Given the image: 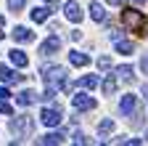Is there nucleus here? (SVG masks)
<instances>
[{"mask_svg": "<svg viewBox=\"0 0 148 146\" xmlns=\"http://www.w3.org/2000/svg\"><path fill=\"white\" fill-rule=\"evenodd\" d=\"M98 66H101V69H108V66H111V59H108V56H101V59H98Z\"/></svg>", "mask_w": 148, "mask_h": 146, "instance_id": "nucleus-24", "label": "nucleus"}, {"mask_svg": "<svg viewBox=\"0 0 148 146\" xmlns=\"http://www.w3.org/2000/svg\"><path fill=\"white\" fill-rule=\"evenodd\" d=\"M98 82H101V80H98L95 75H85V77L79 80V88H85V90H92V88H95Z\"/></svg>", "mask_w": 148, "mask_h": 146, "instance_id": "nucleus-17", "label": "nucleus"}, {"mask_svg": "<svg viewBox=\"0 0 148 146\" xmlns=\"http://www.w3.org/2000/svg\"><path fill=\"white\" fill-rule=\"evenodd\" d=\"M64 16H66L69 21L79 24L85 13H82V8H79V3H77V0H69V3H64Z\"/></svg>", "mask_w": 148, "mask_h": 146, "instance_id": "nucleus-5", "label": "nucleus"}, {"mask_svg": "<svg viewBox=\"0 0 148 146\" xmlns=\"http://www.w3.org/2000/svg\"><path fill=\"white\" fill-rule=\"evenodd\" d=\"M145 141H148V130H145Z\"/></svg>", "mask_w": 148, "mask_h": 146, "instance_id": "nucleus-32", "label": "nucleus"}, {"mask_svg": "<svg viewBox=\"0 0 148 146\" xmlns=\"http://www.w3.org/2000/svg\"><path fill=\"white\" fill-rule=\"evenodd\" d=\"M8 127H11V133H13L16 138H24V136L32 133V120H29V117H13Z\"/></svg>", "mask_w": 148, "mask_h": 146, "instance_id": "nucleus-3", "label": "nucleus"}, {"mask_svg": "<svg viewBox=\"0 0 148 146\" xmlns=\"http://www.w3.org/2000/svg\"><path fill=\"white\" fill-rule=\"evenodd\" d=\"M24 6H27V0H8V8L11 11H21Z\"/></svg>", "mask_w": 148, "mask_h": 146, "instance_id": "nucleus-22", "label": "nucleus"}, {"mask_svg": "<svg viewBox=\"0 0 148 146\" xmlns=\"http://www.w3.org/2000/svg\"><path fill=\"white\" fill-rule=\"evenodd\" d=\"M61 141H64V133H61V130L48 133V136H42V138H40V143H42V146H56V143H61Z\"/></svg>", "mask_w": 148, "mask_h": 146, "instance_id": "nucleus-14", "label": "nucleus"}, {"mask_svg": "<svg viewBox=\"0 0 148 146\" xmlns=\"http://www.w3.org/2000/svg\"><path fill=\"white\" fill-rule=\"evenodd\" d=\"M0 80L3 82H21V75H16V72L8 69V66H0Z\"/></svg>", "mask_w": 148, "mask_h": 146, "instance_id": "nucleus-13", "label": "nucleus"}, {"mask_svg": "<svg viewBox=\"0 0 148 146\" xmlns=\"http://www.w3.org/2000/svg\"><path fill=\"white\" fill-rule=\"evenodd\" d=\"M42 80L48 85H61V90H69V80H66L64 66H42Z\"/></svg>", "mask_w": 148, "mask_h": 146, "instance_id": "nucleus-1", "label": "nucleus"}, {"mask_svg": "<svg viewBox=\"0 0 148 146\" xmlns=\"http://www.w3.org/2000/svg\"><path fill=\"white\" fill-rule=\"evenodd\" d=\"M61 109H42V114H40V122L45 127H56V125H61Z\"/></svg>", "mask_w": 148, "mask_h": 146, "instance_id": "nucleus-6", "label": "nucleus"}, {"mask_svg": "<svg viewBox=\"0 0 148 146\" xmlns=\"http://www.w3.org/2000/svg\"><path fill=\"white\" fill-rule=\"evenodd\" d=\"M3 24H5V21H3V16H0V29H3Z\"/></svg>", "mask_w": 148, "mask_h": 146, "instance_id": "nucleus-30", "label": "nucleus"}, {"mask_svg": "<svg viewBox=\"0 0 148 146\" xmlns=\"http://www.w3.org/2000/svg\"><path fill=\"white\" fill-rule=\"evenodd\" d=\"M122 24H124L127 29H132V32H140L143 24H145V16H143L140 11L127 8V11H122Z\"/></svg>", "mask_w": 148, "mask_h": 146, "instance_id": "nucleus-2", "label": "nucleus"}, {"mask_svg": "<svg viewBox=\"0 0 148 146\" xmlns=\"http://www.w3.org/2000/svg\"><path fill=\"white\" fill-rule=\"evenodd\" d=\"M116 53H122V56L132 53V43H130V40H116Z\"/></svg>", "mask_w": 148, "mask_h": 146, "instance_id": "nucleus-20", "label": "nucleus"}, {"mask_svg": "<svg viewBox=\"0 0 148 146\" xmlns=\"http://www.w3.org/2000/svg\"><path fill=\"white\" fill-rule=\"evenodd\" d=\"M0 114H13V109H11V104L5 98H0Z\"/></svg>", "mask_w": 148, "mask_h": 146, "instance_id": "nucleus-23", "label": "nucleus"}, {"mask_svg": "<svg viewBox=\"0 0 148 146\" xmlns=\"http://www.w3.org/2000/svg\"><path fill=\"white\" fill-rule=\"evenodd\" d=\"M8 96H11V93H8V88H5V85H0V98H8Z\"/></svg>", "mask_w": 148, "mask_h": 146, "instance_id": "nucleus-27", "label": "nucleus"}, {"mask_svg": "<svg viewBox=\"0 0 148 146\" xmlns=\"http://www.w3.org/2000/svg\"><path fill=\"white\" fill-rule=\"evenodd\" d=\"M71 106L77 109V112H90V109H95V98L87 96V93H77L71 98Z\"/></svg>", "mask_w": 148, "mask_h": 146, "instance_id": "nucleus-4", "label": "nucleus"}, {"mask_svg": "<svg viewBox=\"0 0 148 146\" xmlns=\"http://www.w3.org/2000/svg\"><path fill=\"white\" fill-rule=\"evenodd\" d=\"M69 61H71L74 66H87V64H90V56H87V53H79V51H71V53H69Z\"/></svg>", "mask_w": 148, "mask_h": 146, "instance_id": "nucleus-12", "label": "nucleus"}, {"mask_svg": "<svg viewBox=\"0 0 148 146\" xmlns=\"http://www.w3.org/2000/svg\"><path fill=\"white\" fill-rule=\"evenodd\" d=\"M101 88H103V93H106V96H111V93L116 90V77H111V75H108V77L103 80V85H101Z\"/></svg>", "mask_w": 148, "mask_h": 146, "instance_id": "nucleus-19", "label": "nucleus"}, {"mask_svg": "<svg viewBox=\"0 0 148 146\" xmlns=\"http://www.w3.org/2000/svg\"><path fill=\"white\" fill-rule=\"evenodd\" d=\"M90 16L95 21H106V11H103V6L101 3H90Z\"/></svg>", "mask_w": 148, "mask_h": 146, "instance_id": "nucleus-16", "label": "nucleus"}, {"mask_svg": "<svg viewBox=\"0 0 148 146\" xmlns=\"http://www.w3.org/2000/svg\"><path fill=\"white\" fill-rule=\"evenodd\" d=\"M140 69H143V75H148V53L140 59Z\"/></svg>", "mask_w": 148, "mask_h": 146, "instance_id": "nucleus-26", "label": "nucleus"}, {"mask_svg": "<svg viewBox=\"0 0 148 146\" xmlns=\"http://www.w3.org/2000/svg\"><path fill=\"white\" fill-rule=\"evenodd\" d=\"M11 35H13V40H16V43H32V40H34V32L27 29V27H16Z\"/></svg>", "mask_w": 148, "mask_h": 146, "instance_id": "nucleus-9", "label": "nucleus"}, {"mask_svg": "<svg viewBox=\"0 0 148 146\" xmlns=\"http://www.w3.org/2000/svg\"><path fill=\"white\" fill-rule=\"evenodd\" d=\"M132 3H138V6H140V3H145V0H132Z\"/></svg>", "mask_w": 148, "mask_h": 146, "instance_id": "nucleus-31", "label": "nucleus"}, {"mask_svg": "<svg viewBox=\"0 0 148 146\" xmlns=\"http://www.w3.org/2000/svg\"><path fill=\"white\" fill-rule=\"evenodd\" d=\"M108 6H124V0H106Z\"/></svg>", "mask_w": 148, "mask_h": 146, "instance_id": "nucleus-28", "label": "nucleus"}, {"mask_svg": "<svg viewBox=\"0 0 148 146\" xmlns=\"http://www.w3.org/2000/svg\"><path fill=\"white\" fill-rule=\"evenodd\" d=\"M71 141H74V143H77V146H79V143H87V138H85L82 133H74V138H71Z\"/></svg>", "mask_w": 148, "mask_h": 146, "instance_id": "nucleus-25", "label": "nucleus"}, {"mask_svg": "<svg viewBox=\"0 0 148 146\" xmlns=\"http://www.w3.org/2000/svg\"><path fill=\"white\" fill-rule=\"evenodd\" d=\"M119 109H122V114H132L135 109H138V96H132V93L122 96V104H119Z\"/></svg>", "mask_w": 148, "mask_h": 146, "instance_id": "nucleus-8", "label": "nucleus"}, {"mask_svg": "<svg viewBox=\"0 0 148 146\" xmlns=\"http://www.w3.org/2000/svg\"><path fill=\"white\" fill-rule=\"evenodd\" d=\"M37 101V96H34V90H21V93L16 96V104L18 106H32Z\"/></svg>", "mask_w": 148, "mask_h": 146, "instance_id": "nucleus-11", "label": "nucleus"}, {"mask_svg": "<svg viewBox=\"0 0 148 146\" xmlns=\"http://www.w3.org/2000/svg\"><path fill=\"white\" fill-rule=\"evenodd\" d=\"M32 21H37V24H42L45 19H48V16H50V8L48 6H37V8H32Z\"/></svg>", "mask_w": 148, "mask_h": 146, "instance_id": "nucleus-10", "label": "nucleus"}, {"mask_svg": "<svg viewBox=\"0 0 148 146\" xmlns=\"http://www.w3.org/2000/svg\"><path fill=\"white\" fill-rule=\"evenodd\" d=\"M98 133H101V136H108V133H114V120H111V117L101 120V125H98Z\"/></svg>", "mask_w": 148, "mask_h": 146, "instance_id": "nucleus-18", "label": "nucleus"}, {"mask_svg": "<svg viewBox=\"0 0 148 146\" xmlns=\"http://www.w3.org/2000/svg\"><path fill=\"white\" fill-rule=\"evenodd\" d=\"M143 98H145V101H148V82H145V85H143Z\"/></svg>", "mask_w": 148, "mask_h": 146, "instance_id": "nucleus-29", "label": "nucleus"}, {"mask_svg": "<svg viewBox=\"0 0 148 146\" xmlns=\"http://www.w3.org/2000/svg\"><path fill=\"white\" fill-rule=\"evenodd\" d=\"M58 51H61V37H58V35H50V37L40 45L42 56H53V53H58Z\"/></svg>", "mask_w": 148, "mask_h": 146, "instance_id": "nucleus-7", "label": "nucleus"}, {"mask_svg": "<svg viewBox=\"0 0 148 146\" xmlns=\"http://www.w3.org/2000/svg\"><path fill=\"white\" fill-rule=\"evenodd\" d=\"M116 77H122V80H132V66H116Z\"/></svg>", "mask_w": 148, "mask_h": 146, "instance_id": "nucleus-21", "label": "nucleus"}, {"mask_svg": "<svg viewBox=\"0 0 148 146\" xmlns=\"http://www.w3.org/2000/svg\"><path fill=\"white\" fill-rule=\"evenodd\" d=\"M11 61H13V66H21V69H24V66L29 64V59H27V53H24V51H16V48L11 51Z\"/></svg>", "mask_w": 148, "mask_h": 146, "instance_id": "nucleus-15", "label": "nucleus"}]
</instances>
